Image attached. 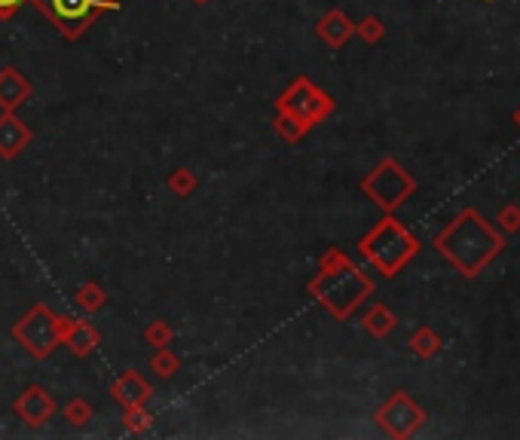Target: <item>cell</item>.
I'll use <instances>...</instances> for the list:
<instances>
[{
    "label": "cell",
    "instance_id": "6da1fadb",
    "mask_svg": "<svg viewBox=\"0 0 520 440\" xmlns=\"http://www.w3.org/2000/svg\"><path fill=\"white\" fill-rule=\"evenodd\" d=\"M438 254L454 263L465 279H475L505 248V233L484 218L477 208H462L435 239Z\"/></svg>",
    "mask_w": 520,
    "mask_h": 440
},
{
    "label": "cell",
    "instance_id": "7a4b0ae2",
    "mask_svg": "<svg viewBox=\"0 0 520 440\" xmlns=\"http://www.w3.org/2000/svg\"><path fill=\"white\" fill-rule=\"evenodd\" d=\"M309 294H313L334 318L346 321V318L374 294V282H370L340 248H330V251L322 257L319 275L309 282Z\"/></svg>",
    "mask_w": 520,
    "mask_h": 440
},
{
    "label": "cell",
    "instance_id": "3957f363",
    "mask_svg": "<svg viewBox=\"0 0 520 440\" xmlns=\"http://www.w3.org/2000/svg\"><path fill=\"white\" fill-rule=\"evenodd\" d=\"M358 254L386 279L398 275L416 254H420V239L410 233L404 223H398L392 214H386L361 242H358Z\"/></svg>",
    "mask_w": 520,
    "mask_h": 440
},
{
    "label": "cell",
    "instance_id": "277c9868",
    "mask_svg": "<svg viewBox=\"0 0 520 440\" xmlns=\"http://www.w3.org/2000/svg\"><path fill=\"white\" fill-rule=\"evenodd\" d=\"M62 334H65V315H56L43 303L31 306L28 313L12 324V336L34 358H50L52 349L62 343Z\"/></svg>",
    "mask_w": 520,
    "mask_h": 440
},
{
    "label": "cell",
    "instance_id": "5b68a950",
    "mask_svg": "<svg viewBox=\"0 0 520 440\" xmlns=\"http://www.w3.org/2000/svg\"><path fill=\"white\" fill-rule=\"evenodd\" d=\"M67 40H77L101 12L120 10V0H31Z\"/></svg>",
    "mask_w": 520,
    "mask_h": 440
},
{
    "label": "cell",
    "instance_id": "8992f818",
    "mask_svg": "<svg viewBox=\"0 0 520 440\" xmlns=\"http://www.w3.org/2000/svg\"><path fill=\"white\" fill-rule=\"evenodd\" d=\"M361 189L368 199H374L376 208H383V214H395L410 196L416 193L414 174H407V168H401L395 159H383L368 178L361 181Z\"/></svg>",
    "mask_w": 520,
    "mask_h": 440
},
{
    "label": "cell",
    "instance_id": "52a82bcc",
    "mask_svg": "<svg viewBox=\"0 0 520 440\" xmlns=\"http://www.w3.org/2000/svg\"><path fill=\"white\" fill-rule=\"evenodd\" d=\"M276 111L294 113V117H300L307 126H315V123H322V120H328L330 113H334V98H330L328 92L315 89L307 77H297L294 83L279 95Z\"/></svg>",
    "mask_w": 520,
    "mask_h": 440
},
{
    "label": "cell",
    "instance_id": "ba28073f",
    "mask_svg": "<svg viewBox=\"0 0 520 440\" xmlns=\"http://www.w3.org/2000/svg\"><path fill=\"white\" fill-rule=\"evenodd\" d=\"M376 425L389 437H410L425 425V413L407 391H395L380 410H376Z\"/></svg>",
    "mask_w": 520,
    "mask_h": 440
},
{
    "label": "cell",
    "instance_id": "9c48e42d",
    "mask_svg": "<svg viewBox=\"0 0 520 440\" xmlns=\"http://www.w3.org/2000/svg\"><path fill=\"white\" fill-rule=\"evenodd\" d=\"M52 413H56V401H52L50 391L37 382L28 385V389L16 398V416L22 419L25 425H31V428L46 425L52 419Z\"/></svg>",
    "mask_w": 520,
    "mask_h": 440
},
{
    "label": "cell",
    "instance_id": "30bf717a",
    "mask_svg": "<svg viewBox=\"0 0 520 440\" xmlns=\"http://www.w3.org/2000/svg\"><path fill=\"white\" fill-rule=\"evenodd\" d=\"M34 132L12 111L0 113V157L4 159H16L25 147L31 144Z\"/></svg>",
    "mask_w": 520,
    "mask_h": 440
},
{
    "label": "cell",
    "instance_id": "8fae6325",
    "mask_svg": "<svg viewBox=\"0 0 520 440\" xmlns=\"http://www.w3.org/2000/svg\"><path fill=\"white\" fill-rule=\"evenodd\" d=\"M111 395H113V401L123 404L126 410L144 407V401L153 395V385H147L138 370H126V374L111 385Z\"/></svg>",
    "mask_w": 520,
    "mask_h": 440
},
{
    "label": "cell",
    "instance_id": "7c38bea8",
    "mask_svg": "<svg viewBox=\"0 0 520 440\" xmlns=\"http://www.w3.org/2000/svg\"><path fill=\"white\" fill-rule=\"evenodd\" d=\"M31 95V80L25 77L19 67H4L0 71V111H16L19 104H25Z\"/></svg>",
    "mask_w": 520,
    "mask_h": 440
},
{
    "label": "cell",
    "instance_id": "4fadbf2b",
    "mask_svg": "<svg viewBox=\"0 0 520 440\" xmlns=\"http://www.w3.org/2000/svg\"><path fill=\"white\" fill-rule=\"evenodd\" d=\"M62 343L71 349L74 358H89L98 349V334L89 321H71V318H65Z\"/></svg>",
    "mask_w": 520,
    "mask_h": 440
},
{
    "label": "cell",
    "instance_id": "5bb4252c",
    "mask_svg": "<svg viewBox=\"0 0 520 440\" xmlns=\"http://www.w3.org/2000/svg\"><path fill=\"white\" fill-rule=\"evenodd\" d=\"M315 34L325 40L330 50H340V46H346V40L355 34V25L346 19V12L330 10L328 16L319 19V25H315Z\"/></svg>",
    "mask_w": 520,
    "mask_h": 440
},
{
    "label": "cell",
    "instance_id": "9a60e30c",
    "mask_svg": "<svg viewBox=\"0 0 520 440\" xmlns=\"http://www.w3.org/2000/svg\"><path fill=\"white\" fill-rule=\"evenodd\" d=\"M364 330H368L370 336H376V340H383V336H389L392 330L398 328V315L392 313V309L386 306V303H374V306L364 313L361 318Z\"/></svg>",
    "mask_w": 520,
    "mask_h": 440
},
{
    "label": "cell",
    "instance_id": "2e32d148",
    "mask_svg": "<svg viewBox=\"0 0 520 440\" xmlns=\"http://www.w3.org/2000/svg\"><path fill=\"white\" fill-rule=\"evenodd\" d=\"M309 128L300 117H294V113H282L279 111V120H276V132L282 135V138L288 141V144H297V141H303L309 135Z\"/></svg>",
    "mask_w": 520,
    "mask_h": 440
},
{
    "label": "cell",
    "instance_id": "e0dca14e",
    "mask_svg": "<svg viewBox=\"0 0 520 440\" xmlns=\"http://www.w3.org/2000/svg\"><path fill=\"white\" fill-rule=\"evenodd\" d=\"M410 351H414L416 358H435L438 351H441V336L431 328H420L410 336Z\"/></svg>",
    "mask_w": 520,
    "mask_h": 440
},
{
    "label": "cell",
    "instance_id": "ac0fdd59",
    "mask_svg": "<svg viewBox=\"0 0 520 440\" xmlns=\"http://www.w3.org/2000/svg\"><path fill=\"white\" fill-rule=\"evenodd\" d=\"M178 367H181V361L175 358V351H168L166 346L157 351V355L151 358V370L157 376H163V379H168V376H175L178 374Z\"/></svg>",
    "mask_w": 520,
    "mask_h": 440
},
{
    "label": "cell",
    "instance_id": "d6986e66",
    "mask_svg": "<svg viewBox=\"0 0 520 440\" xmlns=\"http://www.w3.org/2000/svg\"><path fill=\"white\" fill-rule=\"evenodd\" d=\"M105 300H107L105 290H101L96 282H86L83 288L77 290V303L86 309V313H96V309L105 306Z\"/></svg>",
    "mask_w": 520,
    "mask_h": 440
},
{
    "label": "cell",
    "instance_id": "ffe728a7",
    "mask_svg": "<svg viewBox=\"0 0 520 440\" xmlns=\"http://www.w3.org/2000/svg\"><path fill=\"white\" fill-rule=\"evenodd\" d=\"M355 34L364 40V43H380V40L386 37V25H383V19L368 16L361 25H355Z\"/></svg>",
    "mask_w": 520,
    "mask_h": 440
},
{
    "label": "cell",
    "instance_id": "44dd1931",
    "mask_svg": "<svg viewBox=\"0 0 520 440\" xmlns=\"http://www.w3.org/2000/svg\"><path fill=\"white\" fill-rule=\"evenodd\" d=\"M168 187H172L175 196H181V199H187V196L193 193L196 187V174L187 172V168H178V172L168 174Z\"/></svg>",
    "mask_w": 520,
    "mask_h": 440
},
{
    "label": "cell",
    "instance_id": "7402d4cb",
    "mask_svg": "<svg viewBox=\"0 0 520 440\" xmlns=\"http://www.w3.org/2000/svg\"><path fill=\"white\" fill-rule=\"evenodd\" d=\"M65 416H67V422L71 425H86L92 419V407H89V401L86 398H74V401H67V407H65Z\"/></svg>",
    "mask_w": 520,
    "mask_h": 440
},
{
    "label": "cell",
    "instance_id": "603a6c76",
    "mask_svg": "<svg viewBox=\"0 0 520 440\" xmlns=\"http://www.w3.org/2000/svg\"><path fill=\"white\" fill-rule=\"evenodd\" d=\"M499 229H502L505 235H511V233H520V205L517 202H508V205H502V212H499Z\"/></svg>",
    "mask_w": 520,
    "mask_h": 440
},
{
    "label": "cell",
    "instance_id": "cb8c5ba5",
    "mask_svg": "<svg viewBox=\"0 0 520 440\" xmlns=\"http://www.w3.org/2000/svg\"><path fill=\"white\" fill-rule=\"evenodd\" d=\"M144 340L151 343V346L163 349V346H168V340H172V328H168L166 321H153L151 328L144 330Z\"/></svg>",
    "mask_w": 520,
    "mask_h": 440
},
{
    "label": "cell",
    "instance_id": "d4e9b609",
    "mask_svg": "<svg viewBox=\"0 0 520 440\" xmlns=\"http://www.w3.org/2000/svg\"><path fill=\"white\" fill-rule=\"evenodd\" d=\"M126 428L129 431H147L151 428V416H147L141 407H129L126 410Z\"/></svg>",
    "mask_w": 520,
    "mask_h": 440
},
{
    "label": "cell",
    "instance_id": "484cf974",
    "mask_svg": "<svg viewBox=\"0 0 520 440\" xmlns=\"http://www.w3.org/2000/svg\"><path fill=\"white\" fill-rule=\"evenodd\" d=\"M22 4L25 0H0V19H4V22L6 19H12L19 10H22Z\"/></svg>",
    "mask_w": 520,
    "mask_h": 440
},
{
    "label": "cell",
    "instance_id": "4316f807",
    "mask_svg": "<svg viewBox=\"0 0 520 440\" xmlns=\"http://www.w3.org/2000/svg\"><path fill=\"white\" fill-rule=\"evenodd\" d=\"M515 123L520 126V107H517V111H515Z\"/></svg>",
    "mask_w": 520,
    "mask_h": 440
},
{
    "label": "cell",
    "instance_id": "83f0119b",
    "mask_svg": "<svg viewBox=\"0 0 520 440\" xmlns=\"http://www.w3.org/2000/svg\"><path fill=\"white\" fill-rule=\"evenodd\" d=\"M199 4H206V0H199Z\"/></svg>",
    "mask_w": 520,
    "mask_h": 440
},
{
    "label": "cell",
    "instance_id": "f1b7e54d",
    "mask_svg": "<svg viewBox=\"0 0 520 440\" xmlns=\"http://www.w3.org/2000/svg\"><path fill=\"white\" fill-rule=\"evenodd\" d=\"M484 4H490V0H484Z\"/></svg>",
    "mask_w": 520,
    "mask_h": 440
}]
</instances>
